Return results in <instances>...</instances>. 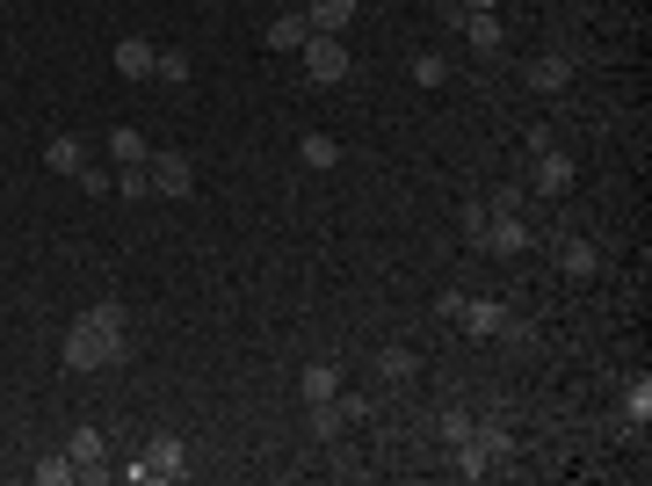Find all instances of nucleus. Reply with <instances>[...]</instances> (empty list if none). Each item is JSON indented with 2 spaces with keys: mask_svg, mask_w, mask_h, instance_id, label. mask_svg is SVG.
<instances>
[{
  "mask_svg": "<svg viewBox=\"0 0 652 486\" xmlns=\"http://www.w3.org/2000/svg\"><path fill=\"white\" fill-rule=\"evenodd\" d=\"M464 15H493V0H457Z\"/></svg>",
  "mask_w": 652,
  "mask_h": 486,
  "instance_id": "nucleus-29",
  "label": "nucleus"
},
{
  "mask_svg": "<svg viewBox=\"0 0 652 486\" xmlns=\"http://www.w3.org/2000/svg\"><path fill=\"white\" fill-rule=\"evenodd\" d=\"M573 174H580V168H573V153H558V145L530 160V182H536L544 196H566V190H573Z\"/></svg>",
  "mask_w": 652,
  "mask_h": 486,
  "instance_id": "nucleus-9",
  "label": "nucleus"
},
{
  "mask_svg": "<svg viewBox=\"0 0 652 486\" xmlns=\"http://www.w3.org/2000/svg\"><path fill=\"white\" fill-rule=\"evenodd\" d=\"M66 479H80V465H73L66 451H52V457H36V486H66Z\"/></svg>",
  "mask_w": 652,
  "mask_h": 486,
  "instance_id": "nucleus-23",
  "label": "nucleus"
},
{
  "mask_svg": "<svg viewBox=\"0 0 652 486\" xmlns=\"http://www.w3.org/2000/svg\"><path fill=\"white\" fill-rule=\"evenodd\" d=\"M160 66V44H145V36H117V73L123 80H153Z\"/></svg>",
  "mask_w": 652,
  "mask_h": 486,
  "instance_id": "nucleus-10",
  "label": "nucleus"
},
{
  "mask_svg": "<svg viewBox=\"0 0 652 486\" xmlns=\"http://www.w3.org/2000/svg\"><path fill=\"white\" fill-rule=\"evenodd\" d=\"M109 160H117V168H145V160H153V145L138 139L131 123H117V131H109Z\"/></svg>",
  "mask_w": 652,
  "mask_h": 486,
  "instance_id": "nucleus-19",
  "label": "nucleus"
},
{
  "mask_svg": "<svg viewBox=\"0 0 652 486\" xmlns=\"http://www.w3.org/2000/svg\"><path fill=\"white\" fill-rule=\"evenodd\" d=\"M435 429H443V443H471V429H479V421L464 414V407H443V421H435Z\"/></svg>",
  "mask_w": 652,
  "mask_h": 486,
  "instance_id": "nucleus-25",
  "label": "nucleus"
},
{
  "mask_svg": "<svg viewBox=\"0 0 652 486\" xmlns=\"http://www.w3.org/2000/svg\"><path fill=\"white\" fill-rule=\"evenodd\" d=\"M449 465H457V479H486V472H493L479 443H449Z\"/></svg>",
  "mask_w": 652,
  "mask_h": 486,
  "instance_id": "nucleus-22",
  "label": "nucleus"
},
{
  "mask_svg": "<svg viewBox=\"0 0 652 486\" xmlns=\"http://www.w3.org/2000/svg\"><path fill=\"white\" fill-rule=\"evenodd\" d=\"M471 443L486 451V465H508V457H515V435L500 429V421H479V429H471Z\"/></svg>",
  "mask_w": 652,
  "mask_h": 486,
  "instance_id": "nucleus-20",
  "label": "nucleus"
},
{
  "mask_svg": "<svg viewBox=\"0 0 652 486\" xmlns=\"http://www.w3.org/2000/svg\"><path fill=\"white\" fill-rule=\"evenodd\" d=\"M378 378H384V385H413V378H421V356H413L406 342L378 348Z\"/></svg>",
  "mask_w": 652,
  "mask_h": 486,
  "instance_id": "nucleus-15",
  "label": "nucleus"
},
{
  "mask_svg": "<svg viewBox=\"0 0 652 486\" xmlns=\"http://www.w3.org/2000/svg\"><path fill=\"white\" fill-rule=\"evenodd\" d=\"M486 255H500V261H522V255H530V247H536V233L530 226H522V210H493V218H486Z\"/></svg>",
  "mask_w": 652,
  "mask_h": 486,
  "instance_id": "nucleus-4",
  "label": "nucleus"
},
{
  "mask_svg": "<svg viewBox=\"0 0 652 486\" xmlns=\"http://www.w3.org/2000/svg\"><path fill=\"white\" fill-rule=\"evenodd\" d=\"M623 421H631V429H645V421H652V378L623 385Z\"/></svg>",
  "mask_w": 652,
  "mask_h": 486,
  "instance_id": "nucleus-21",
  "label": "nucleus"
},
{
  "mask_svg": "<svg viewBox=\"0 0 652 486\" xmlns=\"http://www.w3.org/2000/svg\"><path fill=\"white\" fill-rule=\"evenodd\" d=\"M558 269H566L573 283H587V277H601V247L587 240V233H573L566 247H558Z\"/></svg>",
  "mask_w": 652,
  "mask_h": 486,
  "instance_id": "nucleus-12",
  "label": "nucleus"
},
{
  "mask_svg": "<svg viewBox=\"0 0 652 486\" xmlns=\"http://www.w3.org/2000/svg\"><path fill=\"white\" fill-rule=\"evenodd\" d=\"M457 320H464V334H479V342H493V334H508V327H515V313H508L500 298H464V305H457Z\"/></svg>",
  "mask_w": 652,
  "mask_h": 486,
  "instance_id": "nucleus-6",
  "label": "nucleus"
},
{
  "mask_svg": "<svg viewBox=\"0 0 652 486\" xmlns=\"http://www.w3.org/2000/svg\"><path fill=\"white\" fill-rule=\"evenodd\" d=\"M153 80H167V87H189V52H160Z\"/></svg>",
  "mask_w": 652,
  "mask_h": 486,
  "instance_id": "nucleus-26",
  "label": "nucleus"
},
{
  "mask_svg": "<svg viewBox=\"0 0 652 486\" xmlns=\"http://www.w3.org/2000/svg\"><path fill=\"white\" fill-rule=\"evenodd\" d=\"M66 457L80 465V479H109V435L102 429H73L66 435Z\"/></svg>",
  "mask_w": 652,
  "mask_h": 486,
  "instance_id": "nucleus-7",
  "label": "nucleus"
},
{
  "mask_svg": "<svg viewBox=\"0 0 652 486\" xmlns=\"http://www.w3.org/2000/svg\"><path fill=\"white\" fill-rule=\"evenodd\" d=\"M117 196H123V204L153 196V168H117Z\"/></svg>",
  "mask_w": 652,
  "mask_h": 486,
  "instance_id": "nucleus-24",
  "label": "nucleus"
},
{
  "mask_svg": "<svg viewBox=\"0 0 652 486\" xmlns=\"http://www.w3.org/2000/svg\"><path fill=\"white\" fill-rule=\"evenodd\" d=\"M297 400H305V407L341 400V370H334V364H305V378H297Z\"/></svg>",
  "mask_w": 652,
  "mask_h": 486,
  "instance_id": "nucleus-14",
  "label": "nucleus"
},
{
  "mask_svg": "<svg viewBox=\"0 0 652 486\" xmlns=\"http://www.w3.org/2000/svg\"><path fill=\"white\" fill-rule=\"evenodd\" d=\"M123 472H131V479H182V472H189V451H182V435H153Z\"/></svg>",
  "mask_w": 652,
  "mask_h": 486,
  "instance_id": "nucleus-3",
  "label": "nucleus"
},
{
  "mask_svg": "<svg viewBox=\"0 0 652 486\" xmlns=\"http://www.w3.org/2000/svg\"><path fill=\"white\" fill-rule=\"evenodd\" d=\"M58 364H66V370H117V364H131V342H123V305H95V313L73 320L66 342H58Z\"/></svg>",
  "mask_w": 652,
  "mask_h": 486,
  "instance_id": "nucleus-1",
  "label": "nucleus"
},
{
  "mask_svg": "<svg viewBox=\"0 0 652 486\" xmlns=\"http://www.w3.org/2000/svg\"><path fill=\"white\" fill-rule=\"evenodd\" d=\"M486 218H493L486 204H464V218H457V226H464V247H479V240H486Z\"/></svg>",
  "mask_w": 652,
  "mask_h": 486,
  "instance_id": "nucleus-28",
  "label": "nucleus"
},
{
  "mask_svg": "<svg viewBox=\"0 0 652 486\" xmlns=\"http://www.w3.org/2000/svg\"><path fill=\"white\" fill-rule=\"evenodd\" d=\"M145 168H153V196H174V204H182V196L196 190V168H189V153H153Z\"/></svg>",
  "mask_w": 652,
  "mask_h": 486,
  "instance_id": "nucleus-8",
  "label": "nucleus"
},
{
  "mask_svg": "<svg viewBox=\"0 0 652 486\" xmlns=\"http://www.w3.org/2000/svg\"><path fill=\"white\" fill-rule=\"evenodd\" d=\"M522 87H530V95H566V87H573V58H566V52L522 58Z\"/></svg>",
  "mask_w": 652,
  "mask_h": 486,
  "instance_id": "nucleus-5",
  "label": "nucleus"
},
{
  "mask_svg": "<svg viewBox=\"0 0 652 486\" xmlns=\"http://www.w3.org/2000/svg\"><path fill=\"white\" fill-rule=\"evenodd\" d=\"M413 80H421V87H443V80H449V58L421 52V58H413Z\"/></svg>",
  "mask_w": 652,
  "mask_h": 486,
  "instance_id": "nucleus-27",
  "label": "nucleus"
},
{
  "mask_svg": "<svg viewBox=\"0 0 652 486\" xmlns=\"http://www.w3.org/2000/svg\"><path fill=\"white\" fill-rule=\"evenodd\" d=\"M297 160H305L312 174H326V168H341V139H326V131H305V139H297Z\"/></svg>",
  "mask_w": 652,
  "mask_h": 486,
  "instance_id": "nucleus-17",
  "label": "nucleus"
},
{
  "mask_svg": "<svg viewBox=\"0 0 652 486\" xmlns=\"http://www.w3.org/2000/svg\"><path fill=\"white\" fill-rule=\"evenodd\" d=\"M457 30H464V44L479 58H493L500 44H508V30H500V15H457Z\"/></svg>",
  "mask_w": 652,
  "mask_h": 486,
  "instance_id": "nucleus-13",
  "label": "nucleus"
},
{
  "mask_svg": "<svg viewBox=\"0 0 652 486\" xmlns=\"http://www.w3.org/2000/svg\"><path fill=\"white\" fill-rule=\"evenodd\" d=\"M297 58H305V73H312L319 87H341L348 73H356V58H348V36H319V30H312Z\"/></svg>",
  "mask_w": 652,
  "mask_h": 486,
  "instance_id": "nucleus-2",
  "label": "nucleus"
},
{
  "mask_svg": "<svg viewBox=\"0 0 652 486\" xmlns=\"http://www.w3.org/2000/svg\"><path fill=\"white\" fill-rule=\"evenodd\" d=\"M44 168H52V174H80L87 168V145L73 139V131H58V139L44 145Z\"/></svg>",
  "mask_w": 652,
  "mask_h": 486,
  "instance_id": "nucleus-18",
  "label": "nucleus"
},
{
  "mask_svg": "<svg viewBox=\"0 0 652 486\" xmlns=\"http://www.w3.org/2000/svg\"><path fill=\"white\" fill-rule=\"evenodd\" d=\"M305 36H312V22H305V8H291V15H275L269 22V44H275V52H305Z\"/></svg>",
  "mask_w": 652,
  "mask_h": 486,
  "instance_id": "nucleus-16",
  "label": "nucleus"
},
{
  "mask_svg": "<svg viewBox=\"0 0 652 486\" xmlns=\"http://www.w3.org/2000/svg\"><path fill=\"white\" fill-rule=\"evenodd\" d=\"M356 8H362V0H305V22H312L319 36H348Z\"/></svg>",
  "mask_w": 652,
  "mask_h": 486,
  "instance_id": "nucleus-11",
  "label": "nucleus"
}]
</instances>
